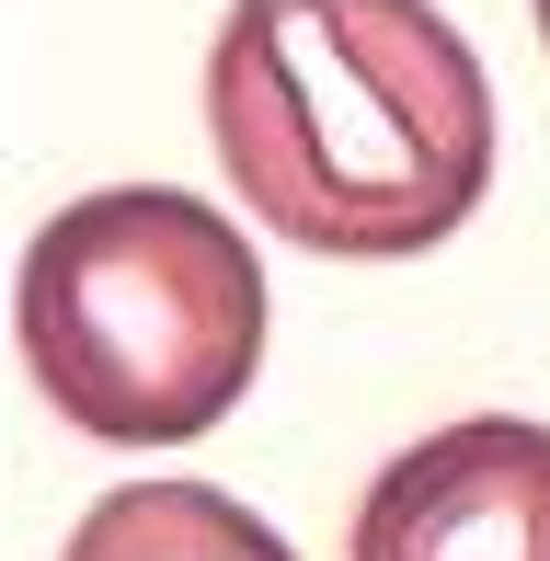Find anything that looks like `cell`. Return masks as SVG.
Listing matches in <instances>:
<instances>
[{"mask_svg":"<svg viewBox=\"0 0 550 561\" xmlns=\"http://www.w3.org/2000/svg\"><path fill=\"white\" fill-rule=\"evenodd\" d=\"M207 138L275 241L344 264L436 252L493 184L482 58L424 0H230Z\"/></svg>","mask_w":550,"mask_h":561,"instance_id":"obj_1","label":"cell"},{"mask_svg":"<svg viewBox=\"0 0 550 561\" xmlns=\"http://www.w3.org/2000/svg\"><path fill=\"white\" fill-rule=\"evenodd\" d=\"M12 321L35 390L81 436L184 447L264 367V264L207 195L115 184L35 229Z\"/></svg>","mask_w":550,"mask_h":561,"instance_id":"obj_2","label":"cell"},{"mask_svg":"<svg viewBox=\"0 0 550 561\" xmlns=\"http://www.w3.org/2000/svg\"><path fill=\"white\" fill-rule=\"evenodd\" d=\"M356 561H550V424L470 413L413 436L356 504Z\"/></svg>","mask_w":550,"mask_h":561,"instance_id":"obj_3","label":"cell"},{"mask_svg":"<svg viewBox=\"0 0 550 561\" xmlns=\"http://www.w3.org/2000/svg\"><path fill=\"white\" fill-rule=\"evenodd\" d=\"M58 561H298L253 504H230L218 481H115L81 527H69Z\"/></svg>","mask_w":550,"mask_h":561,"instance_id":"obj_4","label":"cell"},{"mask_svg":"<svg viewBox=\"0 0 550 561\" xmlns=\"http://www.w3.org/2000/svg\"><path fill=\"white\" fill-rule=\"evenodd\" d=\"M528 12H539V46H550V0H528Z\"/></svg>","mask_w":550,"mask_h":561,"instance_id":"obj_5","label":"cell"}]
</instances>
